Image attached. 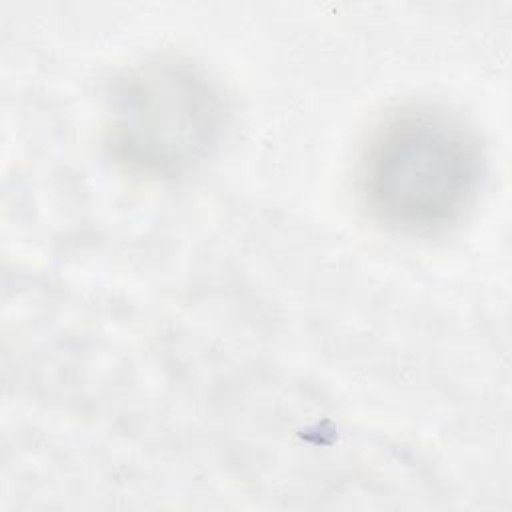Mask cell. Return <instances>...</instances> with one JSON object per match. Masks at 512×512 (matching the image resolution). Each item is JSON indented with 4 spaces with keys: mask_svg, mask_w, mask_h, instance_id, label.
<instances>
[{
    "mask_svg": "<svg viewBox=\"0 0 512 512\" xmlns=\"http://www.w3.org/2000/svg\"><path fill=\"white\" fill-rule=\"evenodd\" d=\"M482 178L484 152L474 128L428 102L388 112L370 132L358 166L368 212L408 234L454 224L472 206Z\"/></svg>",
    "mask_w": 512,
    "mask_h": 512,
    "instance_id": "6da1fadb",
    "label": "cell"
},
{
    "mask_svg": "<svg viewBox=\"0 0 512 512\" xmlns=\"http://www.w3.org/2000/svg\"><path fill=\"white\" fill-rule=\"evenodd\" d=\"M106 142L126 168L178 178L204 164L226 128L218 86L180 58H150L124 70L106 96Z\"/></svg>",
    "mask_w": 512,
    "mask_h": 512,
    "instance_id": "7a4b0ae2",
    "label": "cell"
}]
</instances>
